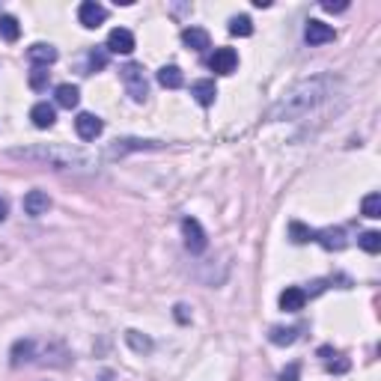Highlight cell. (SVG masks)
I'll return each instance as SVG.
<instances>
[{"mask_svg":"<svg viewBox=\"0 0 381 381\" xmlns=\"http://www.w3.org/2000/svg\"><path fill=\"white\" fill-rule=\"evenodd\" d=\"M331 87L334 80L325 75V78H313V80H301L295 84L289 93H283V98L271 107V120H295V116H304L307 111H313L316 105H322L325 98L331 96Z\"/></svg>","mask_w":381,"mask_h":381,"instance_id":"6da1fadb","label":"cell"},{"mask_svg":"<svg viewBox=\"0 0 381 381\" xmlns=\"http://www.w3.org/2000/svg\"><path fill=\"white\" fill-rule=\"evenodd\" d=\"M120 78H122L125 89H129L131 102L143 105L149 98V80H146V72H143L140 63H125V66L120 69Z\"/></svg>","mask_w":381,"mask_h":381,"instance_id":"7a4b0ae2","label":"cell"},{"mask_svg":"<svg viewBox=\"0 0 381 381\" xmlns=\"http://www.w3.org/2000/svg\"><path fill=\"white\" fill-rule=\"evenodd\" d=\"M15 158H45L51 161L54 167H75V164H87V158L80 155V152H72V149H42V152H30V149H15L12 152Z\"/></svg>","mask_w":381,"mask_h":381,"instance_id":"3957f363","label":"cell"},{"mask_svg":"<svg viewBox=\"0 0 381 381\" xmlns=\"http://www.w3.org/2000/svg\"><path fill=\"white\" fill-rule=\"evenodd\" d=\"M182 235H185V248L190 253H203L208 248V239H206V230L199 226L197 217H185L182 221Z\"/></svg>","mask_w":381,"mask_h":381,"instance_id":"277c9868","label":"cell"},{"mask_svg":"<svg viewBox=\"0 0 381 381\" xmlns=\"http://www.w3.org/2000/svg\"><path fill=\"white\" fill-rule=\"evenodd\" d=\"M235 66H239V54L232 48H215V54L208 57V69L215 75H232Z\"/></svg>","mask_w":381,"mask_h":381,"instance_id":"5b68a950","label":"cell"},{"mask_svg":"<svg viewBox=\"0 0 381 381\" xmlns=\"http://www.w3.org/2000/svg\"><path fill=\"white\" fill-rule=\"evenodd\" d=\"M78 18H80V24H84L87 30H96V27L105 24L107 9L102 3H96V0H84V3L78 6Z\"/></svg>","mask_w":381,"mask_h":381,"instance_id":"8992f818","label":"cell"},{"mask_svg":"<svg viewBox=\"0 0 381 381\" xmlns=\"http://www.w3.org/2000/svg\"><path fill=\"white\" fill-rule=\"evenodd\" d=\"M75 131H78V138H80V140H96V138H102L105 122L98 120L96 113H78V120H75Z\"/></svg>","mask_w":381,"mask_h":381,"instance_id":"52a82bcc","label":"cell"},{"mask_svg":"<svg viewBox=\"0 0 381 381\" xmlns=\"http://www.w3.org/2000/svg\"><path fill=\"white\" fill-rule=\"evenodd\" d=\"M313 241H319L325 250H342L346 248V230H340V226H325V230L313 232Z\"/></svg>","mask_w":381,"mask_h":381,"instance_id":"ba28073f","label":"cell"},{"mask_svg":"<svg viewBox=\"0 0 381 381\" xmlns=\"http://www.w3.org/2000/svg\"><path fill=\"white\" fill-rule=\"evenodd\" d=\"M57 48L54 45H48V42H36V45H30L27 48V60L33 63V66H42V69H48L51 63H57Z\"/></svg>","mask_w":381,"mask_h":381,"instance_id":"9c48e42d","label":"cell"},{"mask_svg":"<svg viewBox=\"0 0 381 381\" xmlns=\"http://www.w3.org/2000/svg\"><path fill=\"white\" fill-rule=\"evenodd\" d=\"M107 51H111V54H131L134 51V33L125 30V27L111 30V33H107Z\"/></svg>","mask_w":381,"mask_h":381,"instance_id":"30bf717a","label":"cell"},{"mask_svg":"<svg viewBox=\"0 0 381 381\" xmlns=\"http://www.w3.org/2000/svg\"><path fill=\"white\" fill-rule=\"evenodd\" d=\"M334 27L331 24H325V21H307V30H304V39L307 45H325V42H334Z\"/></svg>","mask_w":381,"mask_h":381,"instance_id":"8fae6325","label":"cell"},{"mask_svg":"<svg viewBox=\"0 0 381 381\" xmlns=\"http://www.w3.org/2000/svg\"><path fill=\"white\" fill-rule=\"evenodd\" d=\"M304 304H307L304 289H298V286H286L283 292H280V310H286V313H301V310H304Z\"/></svg>","mask_w":381,"mask_h":381,"instance_id":"7c38bea8","label":"cell"},{"mask_svg":"<svg viewBox=\"0 0 381 381\" xmlns=\"http://www.w3.org/2000/svg\"><path fill=\"white\" fill-rule=\"evenodd\" d=\"M48 208H51V197L45 194V190H30V194L24 197V212L30 217L48 215Z\"/></svg>","mask_w":381,"mask_h":381,"instance_id":"4fadbf2b","label":"cell"},{"mask_svg":"<svg viewBox=\"0 0 381 381\" xmlns=\"http://www.w3.org/2000/svg\"><path fill=\"white\" fill-rule=\"evenodd\" d=\"M190 96L197 98V105L212 107V105H215V98H217V87H215V80H194V84H190Z\"/></svg>","mask_w":381,"mask_h":381,"instance_id":"5bb4252c","label":"cell"},{"mask_svg":"<svg viewBox=\"0 0 381 381\" xmlns=\"http://www.w3.org/2000/svg\"><path fill=\"white\" fill-rule=\"evenodd\" d=\"M182 42L188 45L190 51H208V48H212V39H208V33L203 30V27H185Z\"/></svg>","mask_w":381,"mask_h":381,"instance_id":"9a60e30c","label":"cell"},{"mask_svg":"<svg viewBox=\"0 0 381 381\" xmlns=\"http://www.w3.org/2000/svg\"><path fill=\"white\" fill-rule=\"evenodd\" d=\"M30 120L36 129H51L54 122H57V111H54V105L48 102H39V105H33V111H30Z\"/></svg>","mask_w":381,"mask_h":381,"instance_id":"2e32d148","label":"cell"},{"mask_svg":"<svg viewBox=\"0 0 381 381\" xmlns=\"http://www.w3.org/2000/svg\"><path fill=\"white\" fill-rule=\"evenodd\" d=\"M158 84L167 87V89H179V87L185 84L182 69H179V66H161L158 69Z\"/></svg>","mask_w":381,"mask_h":381,"instance_id":"e0dca14e","label":"cell"},{"mask_svg":"<svg viewBox=\"0 0 381 381\" xmlns=\"http://www.w3.org/2000/svg\"><path fill=\"white\" fill-rule=\"evenodd\" d=\"M161 143L158 140H134V138H125V140H116V146L111 149V155H125L131 149H158Z\"/></svg>","mask_w":381,"mask_h":381,"instance_id":"ac0fdd59","label":"cell"},{"mask_svg":"<svg viewBox=\"0 0 381 381\" xmlns=\"http://www.w3.org/2000/svg\"><path fill=\"white\" fill-rule=\"evenodd\" d=\"M54 96H57V105H60V107H66V111L78 107V102H80V89H78L75 84H60Z\"/></svg>","mask_w":381,"mask_h":381,"instance_id":"d6986e66","label":"cell"},{"mask_svg":"<svg viewBox=\"0 0 381 381\" xmlns=\"http://www.w3.org/2000/svg\"><path fill=\"white\" fill-rule=\"evenodd\" d=\"M33 340H18L15 346H12V367H21V364H30L33 360Z\"/></svg>","mask_w":381,"mask_h":381,"instance_id":"ffe728a7","label":"cell"},{"mask_svg":"<svg viewBox=\"0 0 381 381\" xmlns=\"http://www.w3.org/2000/svg\"><path fill=\"white\" fill-rule=\"evenodd\" d=\"M0 36H3L6 42H15L18 36H21V24H18L15 15H0Z\"/></svg>","mask_w":381,"mask_h":381,"instance_id":"44dd1931","label":"cell"},{"mask_svg":"<svg viewBox=\"0 0 381 381\" xmlns=\"http://www.w3.org/2000/svg\"><path fill=\"white\" fill-rule=\"evenodd\" d=\"M298 331L301 328H271L268 340L274 342V346H292V342L298 340Z\"/></svg>","mask_w":381,"mask_h":381,"instance_id":"7402d4cb","label":"cell"},{"mask_svg":"<svg viewBox=\"0 0 381 381\" xmlns=\"http://www.w3.org/2000/svg\"><path fill=\"white\" fill-rule=\"evenodd\" d=\"M313 232H316V230H310V226L301 224V221H292V224H289V239H292L295 244L313 241Z\"/></svg>","mask_w":381,"mask_h":381,"instance_id":"603a6c76","label":"cell"},{"mask_svg":"<svg viewBox=\"0 0 381 381\" xmlns=\"http://www.w3.org/2000/svg\"><path fill=\"white\" fill-rule=\"evenodd\" d=\"M230 33L232 36H241V39H244V36L253 33V21H250L248 15H235V18H230Z\"/></svg>","mask_w":381,"mask_h":381,"instance_id":"cb8c5ba5","label":"cell"},{"mask_svg":"<svg viewBox=\"0 0 381 381\" xmlns=\"http://www.w3.org/2000/svg\"><path fill=\"white\" fill-rule=\"evenodd\" d=\"M125 340H129V346L134 349V351H152V340L149 337H143L140 331H125Z\"/></svg>","mask_w":381,"mask_h":381,"instance_id":"d4e9b609","label":"cell"},{"mask_svg":"<svg viewBox=\"0 0 381 381\" xmlns=\"http://www.w3.org/2000/svg\"><path fill=\"white\" fill-rule=\"evenodd\" d=\"M358 244H360V248H364L367 253H378V250H381V232L367 230V232L358 239Z\"/></svg>","mask_w":381,"mask_h":381,"instance_id":"484cf974","label":"cell"},{"mask_svg":"<svg viewBox=\"0 0 381 381\" xmlns=\"http://www.w3.org/2000/svg\"><path fill=\"white\" fill-rule=\"evenodd\" d=\"M364 215L367 217H381V194H367L364 197Z\"/></svg>","mask_w":381,"mask_h":381,"instance_id":"4316f807","label":"cell"},{"mask_svg":"<svg viewBox=\"0 0 381 381\" xmlns=\"http://www.w3.org/2000/svg\"><path fill=\"white\" fill-rule=\"evenodd\" d=\"M48 75H51L48 69H42V66H33V72H30V87L36 89V93L48 87Z\"/></svg>","mask_w":381,"mask_h":381,"instance_id":"83f0119b","label":"cell"},{"mask_svg":"<svg viewBox=\"0 0 381 381\" xmlns=\"http://www.w3.org/2000/svg\"><path fill=\"white\" fill-rule=\"evenodd\" d=\"M298 378H301V367H298V364H289L283 373L277 375V381H298Z\"/></svg>","mask_w":381,"mask_h":381,"instance_id":"f1b7e54d","label":"cell"},{"mask_svg":"<svg viewBox=\"0 0 381 381\" xmlns=\"http://www.w3.org/2000/svg\"><path fill=\"white\" fill-rule=\"evenodd\" d=\"M105 63H107V54H102V51L89 54V66H93V69H105Z\"/></svg>","mask_w":381,"mask_h":381,"instance_id":"f546056e","label":"cell"},{"mask_svg":"<svg viewBox=\"0 0 381 381\" xmlns=\"http://www.w3.org/2000/svg\"><path fill=\"white\" fill-rule=\"evenodd\" d=\"M346 369H349V360H346V358L331 360V364H328V373H346Z\"/></svg>","mask_w":381,"mask_h":381,"instance_id":"4dcf8cb0","label":"cell"},{"mask_svg":"<svg viewBox=\"0 0 381 381\" xmlns=\"http://www.w3.org/2000/svg\"><path fill=\"white\" fill-rule=\"evenodd\" d=\"M322 9L325 12H342V9H349V3H331V0H325Z\"/></svg>","mask_w":381,"mask_h":381,"instance_id":"1f68e13d","label":"cell"},{"mask_svg":"<svg viewBox=\"0 0 381 381\" xmlns=\"http://www.w3.org/2000/svg\"><path fill=\"white\" fill-rule=\"evenodd\" d=\"M176 319H179V322H190V316H188V307H185V304H176Z\"/></svg>","mask_w":381,"mask_h":381,"instance_id":"d6a6232c","label":"cell"},{"mask_svg":"<svg viewBox=\"0 0 381 381\" xmlns=\"http://www.w3.org/2000/svg\"><path fill=\"white\" fill-rule=\"evenodd\" d=\"M6 212H9V208H6V199H3V197H0V224H3V221H6Z\"/></svg>","mask_w":381,"mask_h":381,"instance_id":"836d02e7","label":"cell"},{"mask_svg":"<svg viewBox=\"0 0 381 381\" xmlns=\"http://www.w3.org/2000/svg\"><path fill=\"white\" fill-rule=\"evenodd\" d=\"M253 6H257V9H268L271 0H253Z\"/></svg>","mask_w":381,"mask_h":381,"instance_id":"e575fe53","label":"cell"}]
</instances>
